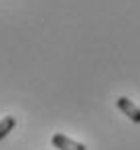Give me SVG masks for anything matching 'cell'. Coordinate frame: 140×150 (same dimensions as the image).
<instances>
[{
	"label": "cell",
	"mask_w": 140,
	"mask_h": 150,
	"mask_svg": "<svg viewBox=\"0 0 140 150\" xmlns=\"http://www.w3.org/2000/svg\"><path fill=\"white\" fill-rule=\"evenodd\" d=\"M14 126H16L14 116H6V118H2V120H0V140H4V138L14 130Z\"/></svg>",
	"instance_id": "obj_3"
},
{
	"label": "cell",
	"mask_w": 140,
	"mask_h": 150,
	"mask_svg": "<svg viewBox=\"0 0 140 150\" xmlns=\"http://www.w3.org/2000/svg\"><path fill=\"white\" fill-rule=\"evenodd\" d=\"M116 105H118V110H120L124 116H128L130 122L140 124V108L136 105V103H132V100H128V98H118Z\"/></svg>",
	"instance_id": "obj_1"
},
{
	"label": "cell",
	"mask_w": 140,
	"mask_h": 150,
	"mask_svg": "<svg viewBox=\"0 0 140 150\" xmlns=\"http://www.w3.org/2000/svg\"><path fill=\"white\" fill-rule=\"evenodd\" d=\"M51 144H53L57 150H87L83 144H81V142L71 140V138H67V136H65V134H53Z\"/></svg>",
	"instance_id": "obj_2"
}]
</instances>
